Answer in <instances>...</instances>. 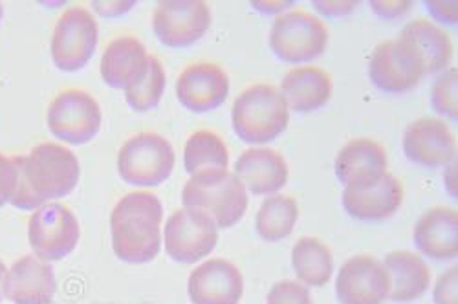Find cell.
Wrapping results in <instances>:
<instances>
[{
	"instance_id": "8",
	"label": "cell",
	"mask_w": 458,
	"mask_h": 304,
	"mask_svg": "<svg viewBox=\"0 0 458 304\" xmlns=\"http://www.w3.org/2000/svg\"><path fill=\"white\" fill-rule=\"evenodd\" d=\"M99 43V24L85 6L66 8L52 31L50 57L54 66L64 73L83 70L94 57Z\"/></svg>"
},
{
	"instance_id": "2",
	"label": "cell",
	"mask_w": 458,
	"mask_h": 304,
	"mask_svg": "<svg viewBox=\"0 0 458 304\" xmlns=\"http://www.w3.org/2000/svg\"><path fill=\"white\" fill-rule=\"evenodd\" d=\"M250 206V193L229 169H209L191 174L182 189V207L211 220L216 230L237 225Z\"/></svg>"
},
{
	"instance_id": "25",
	"label": "cell",
	"mask_w": 458,
	"mask_h": 304,
	"mask_svg": "<svg viewBox=\"0 0 458 304\" xmlns=\"http://www.w3.org/2000/svg\"><path fill=\"white\" fill-rule=\"evenodd\" d=\"M400 39L409 41L420 52L428 73H440L451 66L454 55L451 33L431 19L420 17L411 21L402 28Z\"/></svg>"
},
{
	"instance_id": "18",
	"label": "cell",
	"mask_w": 458,
	"mask_h": 304,
	"mask_svg": "<svg viewBox=\"0 0 458 304\" xmlns=\"http://www.w3.org/2000/svg\"><path fill=\"white\" fill-rule=\"evenodd\" d=\"M150 55L145 45L134 35H120L112 39L99 61V73L106 87L114 90H129L136 87L148 70Z\"/></svg>"
},
{
	"instance_id": "21",
	"label": "cell",
	"mask_w": 458,
	"mask_h": 304,
	"mask_svg": "<svg viewBox=\"0 0 458 304\" xmlns=\"http://www.w3.org/2000/svg\"><path fill=\"white\" fill-rule=\"evenodd\" d=\"M414 246L420 255L433 260H456L458 211L451 206L429 207L414 224Z\"/></svg>"
},
{
	"instance_id": "17",
	"label": "cell",
	"mask_w": 458,
	"mask_h": 304,
	"mask_svg": "<svg viewBox=\"0 0 458 304\" xmlns=\"http://www.w3.org/2000/svg\"><path fill=\"white\" fill-rule=\"evenodd\" d=\"M187 295L193 304H239L244 295L242 272L227 258H206L191 272Z\"/></svg>"
},
{
	"instance_id": "1",
	"label": "cell",
	"mask_w": 458,
	"mask_h": 304,
	"mask_svg": "<svg viewBox=\"0 0 458 304\" xmlns=\"http://www.w3.org/2000/svg\"><path fill=\"white\" fill-rule=\"evenodd\" d=\"M164 206L148 189H134L118 200L110 213L112 251L122 262L147 264L164 244Z\"/></svg>"
},
{
	"instance_id": "13",
	"label": "cell",
	"mask_w": 458,
	"mask_h": 304,
	"mask_svg": "<svg viewBox=\"0 0 458 304\" xmlns=\"http://www.w3.org/2000/svg\"><path fill=\"white\" fill-rule=\"evenodd\" d=\"M389 293V272L374 255H354L337 270L335 295L341 304H384Z\"/></svg>"
},
{
	"instance_id": "37",
	"label": "cell",
	"mask_w": 458,
	"mask_h": 304,
	"mask_svg": "<svg viewBox=\"0 0 458 304\" xmlns=\"http://www.w3.org/2000/svg\"><path fill=\"white\" fill-rule=\"evenodd\" d=\"M312 8L318 17H347L360 8V3L358 0H323V3H314Z\"/></svg>"
},
{
	"instance_id": "36",
	"label": "cell",
	"mask_w": 458,
	"mask_h": 304,
	"mask_svg": "<svg viewBox=\"0 0 458 304\" xmlns=\"http://www.w3.org/2000/svg\"><path fill=\"white\" fill-rule=\"evenodd\" d=\"M372 12L384 19H400L412 12L414 3L411 0H374L370 3Z\"/></svg>"
},
{
	"instance_id": "5",
	"label": "cell",
	"mask_w": 458,
	"mask_h": 304,
	"mask_svg": "<svg viewBox=\"0 0 458 304\" xmlns=\"http://www.w3.org/2000/svg\"><path fill=\"white\" fill-rule=\"evenodd\" d=\"M24 176L45 202H61L80 185L81 164L68 145L43 141L24 156Z\"/></svg>"
},
{
	"instance_id": "24",
	"label": "cell",
	"mask_w": 458,
	"mask_h": 304,
	"mask_svg": "<svg viewBox=\"0 0 458 304\" xmlns=\"http://www.w3.org/2000/svg\"><path fill=\"white\" fill-rule=\"evenodd\" d=\"M391 277L389 299L394 302L416 300L431 288L433 274L426 258L411 249L389 251L384 258Z\"/></svg>"
},
{
	"instance_id": "9",
	"label": "cell",
	"mask_w": 458,
	"mask_h": 304,
	"mask_svg": "<svg viewBox=\"0 0 458 304\" xmlns=\"http://www.w3.org/2000/svg\"><path fill=\"white\" fill-rule=\"evenodd\" d=\"M81 239V224L66 204L48 202L28 218V244L45 262H59L75 251Z\"/></svg>"
},
{
	"instance_id": "16",
	"label": "cell",
	"mask_w": 458,
	"mask_h": 304,
	"mask_svg": "<svg viewBox=\"0 0 458 304\" xmlns=\"http://www.w3.org/2000/svg\"><path fill=\"white\" fill-rule=\"evenodd\" d=\"M229 75L213 61H199L187 64L176 78L178 103L197 114L211 112L224 105L229 97Z\"/></svg>"
},
{
	"instance_id": "12",
	"label": "cell",
	"mask_w": 458,
	"mask_h": 304,
	"mask_svg": "<svg viewBox=\"0 0 458 304\" xmlns=\"http://www.w3.org/2000/svg\"><path fill=\"white\" fill-rule=\"evenodd\" d=\"M220 232L197 211L178 207L164 222V251L178 264L206 260L216 248Z\"/></svg>"
},
{
	"instance_id": "31",
	"label": "cell",
	"mask_w": 458,
	"mask_h": 304,
	"mask_svg": "<svg viewBox=\"0 0 458 304\" xmlns=\"http://www.w3.org/2000/svg\"><path fill=\"white\" fill-rule=\"evenodd\" d=\"M24 173V156L0 155V209L12 204Z\"/></svg>"
},
{
	"instance_id": "30",
	"label": "cell",
	"mask_w": 458,
	"mask_h": 304,
	"mask_svg": "<svg viewBox=\"0 0 458 304\" xmlns=\"http://www.w3.org/2000/svg\"><path fill=\"white\" fill-rule=\"evenodd\" d=\"M431 103L437 110L438 118H458V68L449 66L444 72L437 73L431 85Z\"/></svg>"
},
{
	"instance_id": "19",
	"label": "cell",
	"mask_w": 458,
	"mask_h": 304,
	"mask_svg": "<svg viewBox=\"0 0 458 304\" xmlns=\"http://www.w3.org/2000/svg\"><path fill=\"white\" fill-rule=\"evenodd\" d=\"M233 173L246 187V191L257 197H270L281 193L290 180V167L283 152L274 147H248L235 160Z\"/></svg>"
},
{
	"instance_id": "41",
	"label": "cell",
	"mask_w": 458,
	"mask_h": 304,
	"mask_svg": "<svg viewBox=\"0 0 458 304\" xmlns=\"http://www.w3.org/2000/svg\"><path fill=\"white\" fill-rule=\"evenodd\" d=\"M6 275H8V266L4 264V260L0 258V302L6 299L4 295V288H6Z\"/></svg>"
},
{
	"instance_id": "26",
	"label": "cell",
	"mask_w": 458,
	"mask_h": 304,
	"mask_svg": "<svg viewBox=\"0 0 458 304\" xmlns=\"http://www.w3.org/2000/svg\"><path fill=\"white\" fill-rule=\"evenodd\" d=\"M295 281L309 288H323L334 277V255L319 237H301L292 249Z\"/></svg>"
},
{
	"instance_id": "3",
	"label": "cell",
	"mask_w": 458,
	"mask_h": 304,
	"mask_svg": "<svg viewBox=\"0 0 458 304\" xmlns=\"http://www.w3.org/2000/svg\"><path fill=\"white\" fill-rule=\"evenodd\" d=\"M292 112L272 83L246 87L232 105V127L248 145L264 147L277 139L290 125Z\"/></svg>"
},
{
	"instance_id": "42",
	"label": "cell",
	"mask_w": 458,
	"mask_h": 304,
	"mask_svg": "<svg viewBox=\"0 0 458 304\" xmlns=\"http://www.w3.org/2000/svg\"><path fill=\"white\" fill-rule=\"evenodd\" d=\"M3 21H4V4L0 3V24H3Z\"/></svg>"
},
{
	"instance_id": "34",
	"label": "cell",
	"mask_w": 458,
	"mask_h": 304,
	"mask_svg": "<svg viewBox=\"0 0 458 304\" xmlns=\"http://www.w3.org/2000/svg\"><path fill=\"white\" fill-rule=\"evenodd\" d=\"M45 204H48V202H45L39 195H37L33 189H31V185L28 183V180H26V176H24V173H22V178H21V185H19V189H17V193H15V197H13V200H12V207H15V209H19V211H35V209H39V207H43Z\"/></svg>"
},
{
	"instance_id": "6",
	"label": "cell",
	"mask_w": 458,
	"mask_h": 304,
	"mask_svg": "<svg viewBox=\"0 0 458 304\" xmlns=\"http://www.w3.org/2000/svg\"><path fill=\"white\" fill-rule=\"evenodd\" d=\"M268 43L281 61L309 64L327 52L330 35L321 17L304 8H292L274 19Z\"/></svg>"
},
{
	"instance_id": "4",
	"label": "cell",
	"mask_w": 458,
	"mask_h": 304,
	"mask_svg": "<svg viewBox=\"0 0 458 304\" xmlns=\"http://www.w3.org/2000/svg\"><path fill=\"white\" fill-rule=\"evenodd\" d=\"M176 165L173 143L155 131H141L123 141L118 150L116 167L120 178L141 189L165 183Z\"/></svg>"
},
{
	"instance_id": "35",
	"label": "cell",
	"mask_w": 458,
	"mask_h": 304,
	"mask_svg": "<svg viewBox=\"0 0 458 304\" xmlns=\"http://www.w3.org/2000/svg\"><path fill=\"white\" fill-rule=\"evenodd\" d=\"M426 8L429 10L431 17L437 21L438 26H442V24L456 26L458 24V3L456 0H451V3H445V0H428Z\"/></svg>"
},
{
	"instance_id": "20",
	"label": "cell",
	"mask_w": 458,
	"mask_h": 304,
	"mask_svg": "<svg viewBox=\"0 0 458 304\" xmlns=\"http://www.w3.org/2000/svg\"><path fill=\"white\" fill-rule=\"evenodd\" d=\"M55 291L57 277L50 262L31 253L8 266L4 295L12 304H52Z\"/></svg>"
},
{
	"instance_id": "40",
	"label": "cell",
	"mask_w": 458,
	"mask_h": 304,
	"mask_svg": "<svg viewBox=\"0 0 458 304\" xmlns=\"http://www.w3.org/2000/svg\"><path fill=\"white\" fill-rule=\"evenodd\" d=\"M456 173H458V164H456V160H453V162H449V164L445 165V171H444V183H445L447 193H449L451 197H454V198H456V195H458Z\"/></svg>"
},
{
	"instance_id": "27",
	"label": "cell",
	"mask_w": 458,
	"mask_h": 304,
	"mask_svg": "<svg viewBox=\"0 0 458 304\" xmlns=\"http://www.w3.org/2000/svg\"><path fill=\"white\" fill-rule=\"evenodd\" d=\"M299 220V204L293 197L276 193L266 197L255 215V230L266 242L288 239Z\"/></svg>"
},
{
	"instance_id": "11",
	"label": "cell",
	"mask_w": 458,
	"mask_h": 304,
	"mask_svg": "<svg viewBox=\"0 0 458 304\" xmlns=\"http://www.w3.org/2000/svg\"><path fill=\"white\" fill-rule=\"evenodd\" d=\"M211 6L204 0H162L152 12V33L167 48H189L209 31Z\"/></svg>"
},
{
	"instance_id": "38",
	"label": "cell",
	"mask_w": 458,
	"mask_h": 304,
	"mask_svg": "<svg viewBox=\"0 0 458 304\" xmlns=\"http://www.w3.org/2000/svg\"><path fill=\"white\" fill-rule=\"evenodd\" d=\"M90 8L92 13H98L103 19H118L127 13H131L136 8V3L132 0H99V3H92Z\"/></svg>"
},
{
	"instance_id": "32",
	"label": "cell",
	"mask_w": 458,
	"mask_h": 304,
	"mask_svg": "<svg viewBox=\"0 0 458 304\" xmlns=\"http://www.w3.org/2000/svg\"><path fill=\"white\" fill-rule=\"evenodd\" d=\"M266 304H314V299L309 286L293 279H284L270 288Z\"/></svg>"
},
{
	"instance_id": "15",
	"label": "cell",
	"mask_w": 458,
	"mask_h": 304,
	"mask_svg": "<svg viewBox=\"0 0 458 304\" xmlns=\"http://www.w3.org/2000/svg\"><path fill=\"white\" fill-rule=\"evenodd\" d=\"M407 160L422 167H445L456 160V134L438 116H420L409 123L402 141Z\"/></svg>"
},
{
	"instance_id": "29",
	"label": "cell",
	"mask_w": 458,
	"mask_h": 304,
	"mask_svg": "<svg viewBox=\"0 0 458 304\" xmlns=\"http://www.w3.org/2000/svg\"><path fill=\"white\" fill-rule=\"evenodd\" d=\"M167 87V72L160 57L150 55V64L145 78L132 89L125 90V103L134 112H148L157 108L165 94Z\"/></svg>"
},
{
	"instance_id": "10",
	"label": "cell",
	"mask_w": 458,
	"mask_h": 304,
	"mask_svg": "<svg viewBox=\"0 0 458 304\" xmlns=\"http://www.w3.org/2000/svg\"><path fill=\"white\" fill-rule=\"evenodd\" d=\"M426 75L422 55L400 37L377 43L369 57V78L381 92L402 94L414 90Z\"/></svg>"
},
{
	"instance_id": "22",
	"label": "cell",
	"mask_w": 458,
	"mask_h": 304,
	"mask_svg": "<svg viewBox=\"0 0 458 304\" xmlns=\"http://www.w3.org/2000/svg\"><path fill=\"white\" fill-rule=\"evenodd\" d=\"M290 112L307 114L323 108L334 94V78L318 64H297L290 68L279 85Z\"/></svg>"
},
{
	"instance_id": "14",
	"label": "cell",
	"mask_w": 458,
	"mask_h": 304,
	"mask_svg": "<svg viewBox=\"0 0 458 304\" xmlns=\"http://www.w3.org/2000/svg\"><path fill=\"white\" fill-rule=\"evenodd\" d=\"M405 198V185L391 171L363 183L345 185L343 207L361 222H379L396 215Z\"/></svg>"
},
{
	"instance_id": "23",
	"label": "cell",
	"mask_w": 458,
	"mask_h": 304,
	"mask_svg": "<svg viewBox=\"0 0 458 304\" xmlns=\"http://www.w3.org/2000/svg\"><path fill=\"white\" fill-rule=\"evenodd\" d=\"M334 171L343 185L372 182L389 171L387 148L372 138H354L339 148Z\"/></svg>"
},
{
	"instance_id": "7",
	"label": "cell",
	"mask_w": 458,
	"mask_h": 304,
	"mask_svg": "<svg viewBox=\"0 0 458 304\" xmlns=\"http://www.w3.org/2000/svg\"><path fill=\"white\" fill-rule=\"evenodd\" d=\"M47 127L63 145H87L103 129V108L90 92L64 89L47 108Z\"/></svg>"
},
{
	"instance_id": "33",
	"label": "cell",
	"mask_w": 458,
	"mask_h": 304,
	"mask_svg": "<svg viewBox=\"0 0 458 304\" xmlns=\"http://www.w3.org/2000/svg\"><path fill=\"white\" fill-rule=\"evenodd\" d=\"M435 304H458V266L440 274L433 284Z\"/></svg>"
},
{
	"instance_id": "28",
	"label": "cell",
	"mask_w": 458,
	"mask_h": 304,
	"mask_svg": "<svg viewBox=\"0 0 458 304\" xmlns=\"http://www.w3.org/2000/svg\"><path fill=\"white\" fill-rule=\"evenodd\" d=\"M182 160L189 176L209 169H227L229 150L216 132L199 129L185 139Z\"/></svg>"
},
{
	"instance_id": "39",
	"label": "cell",
	"mask_w": 458,
	"mask_h": 304,
	"mask_svg": "<svg viewBox=\"0 0 458 304\" xmlns=\"http://www.w3.org/2000/svg\"><path fill=\"white\" fill-rule=\"evenodd\" d=\"M250 6L259 13L276 15V17L295 8V4L288 3V0H253V3H250Z\"/></svg>"
}]
</instances>
